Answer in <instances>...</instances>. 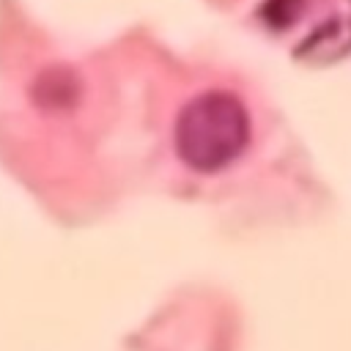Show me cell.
<instances>
[{"label":"cell","instance_id":"obj_1","mask_svg":"<svg viewBox=\"0 0 351 351\" xmlns=\"http://www.w3.org/2000/svg\"><path fill=\"white\" fill-rule=\"evenodd\" d=\"M250 143V118L244 104L225 90H208L192 99L176 121V151L200 173L228 167Z\"/></svg>","mask_w":351,"mask_h":351},{"label":"cell","instance_id":"obj_2","mask_svg":"<svg viewBox=\"0 0 351 351\" xmlns=\"http://www.w3.org/2000/svg\"><path fill=\"white\" fill-rule=\"evenodd\" d=\"M351 52V0H343L326 19H321L296 47V58L307 63H332Z\"/></svg>","mask_w":351,"mask_h":351},{"label":"cell","instance_id":"obj_3","mask_svg":"<svg viewBox=\"0 0 351 351\" xmlns=\"http://www.w3.org/2000/svg\"><path fill=\"white\" fill-rule=\"evenodd\" d=\"M304 11V0H263L261 19L271 30H288Z\"/></svg>","mask_w":351,"mask_h":351}]
</instances>
